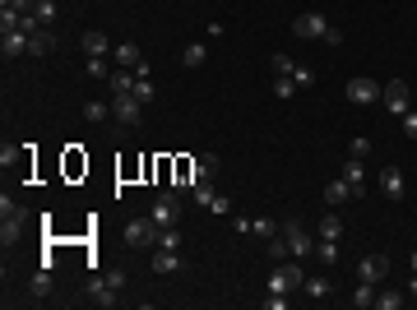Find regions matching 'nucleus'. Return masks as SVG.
Instances as JSON below:
<instances>
[{"label":"nucleus","instance_id":"nucleus-5","mask_svg":"<svg viewBox=\"0 0 417 310\" xmlns=\"http://www.w3.org/2000/svg\"><path fill=\"white\" fill-rule=\"evenodd\" d=\"M302 282H306V269L297 260H288V264H278L274 273H269V292H302Z\"/></svg>","mask_w":417,"mask_h":310},{"label":"nucleus","instance_id":"nucleus-40","mask_svg":"<svg viewBox=\"0 0 417 310\" xmlns=\"http://www.w3.org/2000/svg\"><path fill=\"white\" fill-rule=\"evenodd\" d=\"M33 14L42 19V23H51V19H56V0H37V10H33Z\"/></svg>","mask_w":417,"mask_h":310},{"label":"nucleus","instance_id":"nucleus-11","mask_svg":"<svg viewBox=\"0 0 417 310\" xmlns=\"http://www.w3.org/2000/svg\"><path fill=\"white\" fill-rule=\"evenodd\" d=\"M0 51H5V61H19V56H28V32H24V28L0 32Z\"/></svg>","mask_w":417,"mask_h":310},{"label":"nucleus","instance_id":"nucleus-26","mask_svg":"<svg viewBox=\"0 0 417 310\" xmlns=\"http://www.w3.org/2000/svg\"><path fill=\"white\" fill-rule=\"evenodd\" d=\"M28 292L37 296V301H46V296H51V269H42V273H33V282H28Z\"/></svg>","mask_w":417,"mask_h":310},{"label":"nucleus","instance_id":"nucleus-15","mask_svg":"<svg viewBox=\"0 0 417 310\" xmlns=\"http://www.w3.org/2000/svg\"><path fill=\"white\" fill-rule=\"evenodd\" d=\"M218 167H223V162H218V153H200L195 162H190V186H195V181H214Z\"/></svg>","mask_w":417,"mask_h":310},{"label":"nucleus","instance_id":"nucleus-13","mask_svg":"<svg viewBox=\"0 0 417 310\" xmlns=\"http://www.w3.org/2000/svg\"><path fill=\"white\" fill-rule=\"evenodd\" d=\"M343 181L353 186V200H362V195H367V162H362V157H348V162H343Z\"/></svg>","mask_w":417,"mask_h":310},{"label":"nucleus","instance_id":"nucleus-22","mask_svg":"<svg viewBox=\"0 0 417 310\" xmlns=\"http://www.w3.org/2000/svg\"><path fill=\"white\" fill-rule=\"evenodd\" d=\"M204 61H209V47H204V42H190V47L181 51V65H185V70H200Z\"/></svg>","mask_w":417,"mask_h":310},{"label":"nucleus","instance_id":"nucleus-46","mask_svg":"<svg viewBox=\"0 0 417 310\" xmlns=\"http://www.w3.org/2000/svg\"><path fill=\"white\" fill-rule=\"evenodd\" d=\"M413 273H417V250H413Z\"/></svg>","mask_w":417,"mask_h":310},{"label":"nucleus","instance_id":"nucleus-7","mask_svg":"<svg viewBox=\"0 0 417 310\" xmlns=\"http://www.w3.org/2000/svg\"><path fill=\"white\" fill-rule=\"evenodd\" d=\"M348 102H353V107H380V84L367 79V75L348 79Z\"/></svg>","mask_w":417,"mask_h":310},{"label":"nucleus","instance_id":"nucleus-18","mask_svg":"<svg viewBox=\"0 0 417 310\" xmlns=\"http://www.w3.org/2000/svg\"><path fill=\"white\" fill-rule=\"evenodd\" d=\"M380 190L389 200H403V171L399 167H380Z\"/></svg>","mask_w":417,"mask_h":310},{"label":"nucleus","instance_id":"nucleus-8","mask_svg":"<svg viewBox=\"0 0 417 310\" xmlns=\"http://www.w3.org/2000/svg\"><path fill=\"white\" fill-rule=\"evenodd\" d=\"M158 222V227H176L181 222V200H176V190H167V195H158L154 200V213H149Z\"/></svg>","mask_w":417,"mask_h":310},{"label":"nucleus","instance_id":"nucleus-32","mask_svg":"<svg viewBox=\"0 0 417 310\" xmlns=\"http://www.w3.org/2000/svg\"><path fill=\"white\" fill-rule=\"evenodd\" d=\"M274 97H278V102H288V97H297V84H293L288 75H278V79H274Z\"/></svg>","mask_w":417,"mask_h":310},{"label":"nucleus","instance_id":"nucleus-34","mask_svg":"<svg viewBox=\"0 0 417 310\" xmlns=\"http://www.w3.org/2000/svg\"><path fill=\"white\" fill-rule=\"evenodd\" d=\"M158 250H181V232L176 227H163L158 232Z\"/></svg>","mask_w":417,"mask_h":310},{"label":"nucleus","instance_id":"nucleus-30","mask_svg":"<svg viewBox=\"0 0 417 310\" xmlns=\"http://www.w3.org/2000/svg\"><path fill=\"white\" fill-rule=\"evenodd\" d=\"M278 227H283V222H269V217H250V232H255V236H264V241H274V236H278Z\"/></svg>","mask_w":417,"mask_h":310},{"label":"nucleus","instance_id":"nucleus-33","mask_svg":"<svg viewBox=\"0 0 417 310\" xmlns=\"http://www.w3.org/2000/svg\"><path fill=\"white\" fill-rule=\"evenodd\" d=\"M190 195H195V204H204V209H209V204H214V195H218V190L209 186V181H195V186H190Z\"/></svg>","mask_w":417,"mask_h":310},{"label":"nucleus","instance_id":"nucleus-28","mask_svg":"<svg viewBox=\"0 0 417 310\" xmlns=\"http://www.w3.org/2000/svg\"><path fill=\"white\" fill-rule=\"evenodd\" d=\"M107 61H111V56H89V65H84V75H89V79H111Z\"/></svg>","mask_w":417,"mask_h":310},{"label":"nucleus","instance_id":"nucleus-31","mask_svg":"<svg viewBox=\"0 0 417 310\" xmlns=\"http://www.w3.org/2000/svg\"><path fill=\"white\" fill-rule=\"evenodd\" d=\"M403 301H408V292H376V306L380 310H403Z\"/></svg>","mask_w":417,"mask_h":310},{"label":"nucleus","instance_id":"nucleus-9","mask_svg":"<svg viewBox=\"0 0 417 310\" xmlns=\"http://www.w3.org/2000/svg\"><path fill=\"white\" fill-rule=\"evenodd\" d=\"M293 32H297V37H320V42H324V32H329V19L315 14V10H306V14H297V19H293Z\"/></svg>","mask_w":417,"mask_h":310},{"label":"nucleus","instance_id":"nucleus-39","mask_svg":"<svg viewBox=\"0 0 417 310\" xmlns=\"http://www.w3.org/2000/svg\"><path fill=\"white\" fill-rule=\"evenodd\" d=\"M288 255H293V250H288V236L278 232L274 241H269V260H288Z\"/></svg>","mask_w":417,"mask_h":310},{"label":"nucleus","instance_id":"nucleus-4","mask_svg":"<svg viewBox=\"0 0 417 310\" xmlns=\"http://www.w3.org/2000/svg\"><path fill=\"white\" fill-rule=\"evenodd\" d=\"M158 227L154 217H135V222H125V246L130 250H158Z\"/></svg>","mask_w":417,"mask_h":310},{"label":"nucleus","instance_id":"nucleus-16","mask_svg":"<svg viewBox=\"0 0 417 310\" xmlns=\"http://www.w3.org/2000/svg\"><path fill=\"white\" fill-rule=\"evenodd\" d=\"M149 264H154L158 278H167V273H181V264H185V260H181V250H158Z\"/></svg>","mask_w":417,"mask_h":310},{"label":"nucleus","instance_id":"nucleus-23","mask_svg":"<svg viewBox=\"0 0 417 310\" xmlns=\"http://www.w3.org/2000/svg\"><path fill=\"white\" fill-rule=\"evenodd\" d=\"M320 236H324V241H339V236H343V217L334 213V209L320 217Z\"/></svg>","mask_w":417,"mask_h":310},{"label":"nucleus","instance_id":"nucleus-24","mask_svg":"<svg viewBox=\"0 0 417 310\" xmlns=\"http://www.w3.org/2000/svg\"><path fill=\"white\" fill-rule=\"evenodd\" d=\"M353 306L357 310H371V306H376V282H357V287H353Z\"/></svg>","mask_w":417,"mask_h":310},{"label":"nucleus","instance_id":"nucleus-27","mask_svg":"<svg viewBox=\"0 0 417 310\" xmlns=\"http://www.w3.org/2000/svg\"><path fill=\"white\" fill-rule=\"evenodd\" d=\"M315 260L320 264H339V241H324L320 236V241H315Z\"/></svg>","mask_w":417,"mask_h":310},{"label":"nucleus","instance_id":"nucleus-42","mask_svg":"<svg viewBox=\"0 0 417 310\" xmlns=\"http://www.w3.org/2000/svg\"><path fill=\"white\" fill-rule=\"evenodd\" d=\"M403 135H408V139H417V111H408V116H403Z\"/></svg>","mask_w":417,"mask_h":310},{"label":"nucleus","instance_id":"nucleus-14","mask_svg":"<svg viewBox=\"0 0 417 310\" xmlns=\"http://www.w3.org/2000/svg\"><path fill=\"white\" fill-rule=\"evenodd\" d=\"M111 292H116V287L107 282V273H102V278H93L89 287H84V296H89L93 306H102V310H111V306H116V296H111Z\"/></svg>","mask_w":417,"mask_h":310},{"label":"nucleus","instance_id":"nucleus-10","mask_svg":"<svg viewBox=\"0 0 417 310\" xmlns=\"http://www.w3.org/2000/svg\"><path fill=\"white\" fill-rule=\"evenodd\" d=\"M385 273H389V260H385V255H367V260L357 264V282H376V287H380V282H385Z\"/></svg>","mask_w":417,"mask_h":310},{"label":"nucleus","instance_id":"nucleus-21","mask_svg":"<svg viewBox=\"0 0 417 310\" xmlns=\"http://www.w3.org/2000/svg\"><path fill=\"white\" fill-rule=\"evenodd\" d=\"M111 93H135V84H139V75L135 70H111Z\"/></svg>","mask_w":417,"mask_h":310},{"label":"nucleus","instance_id":"nucleus-3","mask_svg":"<svg viewBox=\"0 0 417 310\" xmlns=\"http://www.w3.org/2000/svg\"><path fill=\"white\" fill-rule=\"evenodd\" d=\"M380 107L389 116H408L413 111V88H408V79H389L385 88H380Z\"/></svg>","mask_w":417,"mask_h":310},{"label":"nucleus","instance_id":"nucleus-41","mask_svg":"<svg viewBox=\"0 0 417 310\" xmlns=\"http://www.w3.org/2000/svg\"><path fill=\"white\" fill-rule=\"evenodd\" d=\"M0 5H10V10H19V14H33V10H37V0H0Z\"/></svg>","mask_w":417,"mask_h":310},{"label":"nucleus","instance_id":"nucleus-20","mask_svg":"<svg viewBox=\"0 0 417 310\" xmlns=\"http://www.w3.org/2000/svg\"><path fill=\"white\" fill-rule=\"evenodd\" d=\"M51 51H56L51 28H42V32H33V37H28V56H51Z\"/></svg>","mask_w":417,"mask_h":310},{"label":"nucleus","instance_id":"nucleus-35","mask_svg":"<svg viewBox=\"0 0 417 310\" xmlns=\"http://www.w3.org/2000/svg\"><path fill=\"white\" fill-rule=\"evenodd\" d=\"M348 157H362V162L371 157V139H367V135H357V139H348Z\"/></svg>","mask_w":417,"mask_h":310},{"label":"nucleus","instance_id":"nucleus-19","mask_svg":"<svg viewBox=\"0 0 417 310\" xmlns=\"http://www.w3.org/2000/svg\"><path fill=\"white\" fill-rule=\"evenodd\" d=\"M343 200H353V186H348V181H329V186H324V204H329V209H339Z\"/></svg>","mask_w":417,"mask_h":310},{"label":"nucleus","instance_id":"nucleus-12","mask_svg":"<svg viewBox=\"0 0 417 310\" xmlns=\"http://www.w3.org/2000/svg\"><path fill=\"white\" fill-rule=\"evenodd\" d=\"M111 65H116V70H139V65H144V51H139L135 42H116V47H111Z\"/></svg>","mask_w":417,"mask_h":310},{"label":"nucleus","instance_id":"nucleus-25","mask_svg":"<svg viewBox=\"0 0 417 310\" xmlns=\"http://www.w3.org/2000/svg\"><path fill=\"white\" fill-rule=\"evenodd\" d=\"M302 292L315 296V301H324V296H334V282H329V278H306V282H302Z\"/></svg>","mask_w":417,"mask_h":310},{"label":"nucleus","instance_id":"nucleus-1","mask_svg":"<svg viewBox=\"0 0 417 310\" xmlns=\"http://www.w3.org/2000/svg\"><path fill=\"white\" fill-rule=\"evenodd\" d=\"M24 232H28V209L5 195V200H0V241H5V246H15Z\"/></svg>","mask_w":417,"mask_h":310},{"label":"nucleus","instance_id":"nucleus-2","mask_svg":"<svg viewBox=\"0 0 417 310\" xmlns=\"http://www.w3.org/2000/svg\"><path fill=\"white\" fill-rule=\"evenodd\" d=\"M278 232L288 236L293 260H311V255H315V236L306 232V222H302V217H283V227H278Z\"/></svg>","mask_w":417,"mask_h":310},{"label":"nucleus","instance_id":"nucleus-36","mask_svg":"<svg viewBox=\"0 0 417 310\" xmlns=\"http://www.w3.org/2000/svg\"><path fill=\"white\" fill-rule=\"evenodd\" d=\"M107 116H111L107 102H84V121H107Z\"/></svg>","mask_w":417,"mask_h":310},{"label":"nucleus","instance_id":"nucleus-6","mask_svg":"<svg viewBox=\"0 0 417 310\" xmlns=\"http://www.w3.org/2000/svg\"><path fill=\"white\" fill-rule=\"evenodd\" d=\"M111 116H116V130H135L144 116V102L135 93H111Z\"/></svg>","mask_w":417,"mask_h":310},{"label":"nucleus","instance_id":"nucleus-37","mask_svg":"<svg viewBox=\"0 0 417 310\" xmlns=\"http://www.w3.org/2000/svg\"><path fill=\"white\" fill-rule=\"evenodd\" d=\"M297 84V88H311V84H315V70H306V65H293V75H288Z\"/></svg>","mask_w":417,"mask_h":310},{"label":"nucleus","instance_id":"nucleus-38","mask_svg":"<svg viewBox=\"0 0 417 310\" xmlns=\"http://www.w3.org/2000/svg\"><path fill=\"white\" fill-rule=\"evenodd\" d=\"M135 97L144 102V107L154 102V79H149V75H139V84H135Z\"/></svg>","mask_w":417,"mask_h":310},{"label":"nucleus","instance_id":"nucleus-29","mask_svg":"<svg viewBox=\"0 0 417 310\" xmlns=\"http://www.w3.org/2000/svg\"><path fill=\"white\" fill-rule=\"evenodd\" d=\"M269 75H293V56H288V51H274V56H269Z\"/></svg>","mask_w":417,"mask_h":310},{"label":"nucleus","instance_id":"nucleus-17","mask_svg":"<svg viewBox=\"0 0 417 310\" xmlns=\"http://www.w3.org/2000/svg\"><path fill=\"white\" fill-rule=\"evenodd\" d=\"M79 47H84V56H111L107 32H98V28H89V32H84V37H79Z\"/></svg>","mask_w":417,"mask_h":310},{"label":"nucleus","instance_id":"nucleus-43","mask_svg":"<svg viewBox=\"0 0 417 310\" xmlns=\"http://www.w3.org/2000/svg\"><path fill=\"white\" fill-rule=\"evenodd\" d=\"M209 213H232V204L223 200V195H214V204H209Z\"/></svg>","mask_w":417,"mask_h":310},{"label":"nucleus","instance_id":"nucleus-45","mask_svg":"<svg viewBox=\"0 0 417 310\" xmlns=\"http://www.w3.org/2000/svg\"><path fill=\"white\" fill-rule=\"evenodd\" d=\"M408 296H417V273H413V282H408Z\"/></svg>","mask_w":417,"mask_h":310},{"label":"nucleus","instance_id":"nucleus-44","mask_svg":"<svg viewBox=\"0 0 417 310\" xmlns=\"http://www.w3.org/2000/svg\"><path fill=\"white\" fill-rule=\"evenodd\" d=\"M107 282L116 287V292H121V287H125V269H111V273H107Z\"/></svg>","mask_w":417,"mask_h":310}]
</instances>
